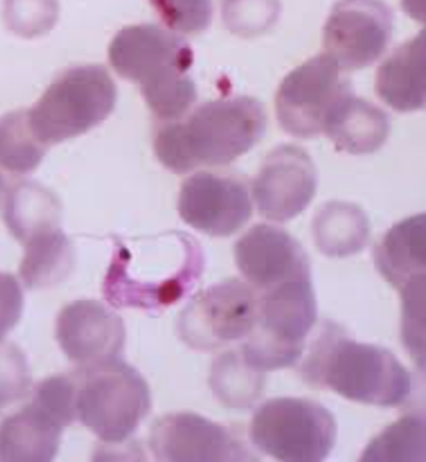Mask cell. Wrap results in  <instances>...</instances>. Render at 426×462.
<instances>
[{"label":"cell","instance_id":"6da1fadb","mask_svg":"<svg viewBox=\"0 0 426 462\" xmlns=\"http://www.w3.org/2000/svg\"><path fill=\"white\" fill-rule=\"evenodd\" d=\"M204 260L198 240L181 231L116 243L104 295L116 308L165 310L193 291Z\"/></svg>","mask_w":426,"mask_h":462},{"label":"cell","instance_id":"7a4b0ae2","mask_svg":"<svg viewBox=\"0 0 426 462\" xmlns=\"http://www.w3.org/2000/svg\"><path fill=\"white\" fill-rule=\"evenodd\" d=\"M263 104L252 97H234L201 104L187 119L162 125L154 139L159 162L177 174L230 164L265 134Z\"/></svg>","mask_w":426,"mask_h":462},{"label":"cell","instance_id":"3957f363","mask_svg":"<svg viewBox=\"0 0 426 462\" xmlns=\"http://www.w3.org/2000/svg\"><path fill=\"white\" fill-rule=\"evenodd\" d=\"M305 383L328 387L366 405L394 408L411 396L412 379L392 351L357 343L344 328L325 321L301 366Z\"/></svg>","mask_w":426,"mask_h":462},{"label":"cell","instance_id":"277c9868","mask_svg":"<svg viewBox=\"0 0 426 462\" xmlns=\"http://www.w3.org/2000/svg\"><path fill=\"white\" fill-rule=\"evenodd\" d=\"M74 374L77 420L106 444L128 440L152 408L151 389L141 373L113 359Z\"/></svg>","mask_w":426,"mask_h":462},{"label":"cell","instance_id":"5b68a950","mask_svg":"<svg viewBox=\"0 0 426 462\" xmlns=\"http://www.w3.org/2000/svg\"><path fill=\"white\" fill-rule=\"evenodd\" d=\"M317 323L313 282H295L258 294V319L240 353L253 369L269 373L295 365Z\"/></svg>","mask_w":426,"mask_h":462},{"label":"cell","instance_id":"8992f818","mask_svg":"<svg viewBox=\"0 0 426 462\" xmlns=\"http://www.w3.org/2000/svg\"><path fill=\"white\" fill-rule=\"evenodd\" d=\"M116 87L102 65H81L54 80L28 110L32 135L47 146L76 138L108 118Z\"/></svg>","mask_w":426,"mask_h":462},{"label":"cell","instance_id":"52a82bcc","mask_svg":"<svg viewBox=\"0 0 426 462\" xmlns=\"http://www.w3.org/2000/svg\"><path fill=\"white\" fill-rule=\"evenodd\" d=\"M333 414L313 400L275 398L254 412L250 440L263 454L279 461L320 462L337 442Z\"/></svg>","mask_w":426,"mask_h":462},{"label":"cell","instance_id":"ba28073f","mask_svg":"<svg viewBox=\"0 0 426 462\" xmlns=\"http://www.w3.org/2000/svg\"><path fill=\"white\" fill-rule=\"evenodd\" d=\"M256 319V291L248 282L227 279L191 299L178 319V334L191 349L216 351L245 339Z\"/></svg>","mask_w":426,"mask_h":462},{"label":"cell","instance_id":"9c48e42d","mask_svg":"<svg viewBox=\"0 0 426 462\" xmlns=\"http://www.w3.org/2000/svg\"><path fill=\"white\" fill-rule=\"evenodd\" d=\"M353 92L349 78L328 54H319L291 71L275 97L276 118L295 138L310 139L323 133L335 103Z\"/></svg>","mask_w":426,"mask_h":462},{"label":"cell","instance_id":"30bf717a","mask_svg":"<svg viewBox=\"0 0 426 462\" xmlns=\"http://www.w3.org/2000/svg\"><path fill=\"white\" fill-rule=\"evenodd\" d=\"M394 15L380 2H343L331 9L323 44L344 73L369 67L390 43Z\"/></svg>","mask_w":426,"mask_h":462},{"label":"cell","instance_id":"8fae6325","mask_svg":"<svg viewBox=\"0 0 426 462\" xmlns=\"http://www.w3.org/2000/svg\"><path fill=\"white\" fill-rule=\"evenodd\" d=\"M149 447L158 461L258 460L229 428L190 411L158 419L152 426Z\"/></svg>","mask_w":426,"mask_h":462},{"label":"cell","instance_id":"7c38bea8","mask_svg":"<svg viewBox=\"0 0 426 462\" xmlns=\"http://www.w3.org/2000/svg\"><path fill=\"white\" fill-rule=\"evenodd\" d=\"M178 210L185 224L213 237L233 236L253 216L248 187L226 172L199 171L188 178Z\"/></svg>","mask_w":426,"mask_h":462},{"label":"cell","instance_id":"4fadbf2b","mask_svg":"<svg viewBox=\"0 0 426 462\" xmlns=\"http://www.w3.org/2000/svg\"><path fill=\"white\" fill-rule=\"evenodd\" d=\"M317 188L318 172L310 155L301 146L282 144L263 162L252 194L260 216L285 223L307 209Z\"/></svg>","mask_w":426,"mask_h":462},{"label":"cell","instance_id":"5bb4252c","mask_svg":"<svg viewBox=\"0 0 426 462\" xmlns=\"http://www.w3.org/2000/svg\"><path fill=\"white\" fill-rule=\"evenodd\" d=\"M108 55L120 77L141 87L169 74L188 73L194 61L188 42L157 24L123 28L110 43Z\"/></svg>","mask_w":426,"mask_h":462},{"label":"cell","instance_id":"9a60e30c","mask_svg":"<svg viewBox=\"0 0 426 462\" xmlns=\"http://www.w3.org/2000/svg\"><path fill=\"white\" fill-rule=\"evenodd\" d=\"M234 258L256 294L295 282H311L305 250L281 227L258 224L234 245Z\"/></svg>","mask_w":426,"mask_h":462},{"label":"cell","instance_id":"2e32d148","mask_svg":"<svg viewBox=\"0 0 426 462\" xmlns=\"http://www.w3.org/2000/svg\"><path fill=\"white\" fill-rule=\"evenodd\" d=\"M55 339L68 359L81 367L116 359L125 347V327L112 309L97 300H78L60 312Z\"/></svg>","mask_w":426,"mask_h":462},{"label":"cell","instance_id":"e0dca14e","mask_svg":"<svg viewBox=\"0 0 426 462\" xmlns=\"http://www.w3.org/2000/svg\"><path fill=\"white\" fill-rule=\"evenodd\" d=\"M323 133L340 152L373 154L390 134V119L375 104L354 96L340 97L325 119Z\"/></svg>","mask_w":426,"mask_h":462},{"label":"cell","instance_id":"ac0fdd59","mask_svg":"<svg viewBox=\"0 0 426 462\" xmlns=\"http://www.w3.org/2000/svg\"><path fill=\"white\" fill-rule=\"evenodd\" d=\"M425 32L395 49L380 65L375 90L380 99L400 113L425 106Z\"/></svg>","mask_w":426,"mask_h":462},{"label":"cell","instance_id":"d6986e66","mask_svg":"<svg viewBox=\"0 0 426 462\" xmlns=\"http://www.w3.org/2000/svg\"><path fill=\"white\" fill-rule=\"evenodd\" d=\"M374 262L384 279L399 291L426 279L425 214L406 217L389 229L374 250Z\"/></svg>","mask_w":426,"mask_h":462},{"label":"cell","instance_id":"ffe728a7","mask_svg":"<svg viewBox=\"0 0 426 462\" xmlns=\"http://www.w3.org/2000/svg\"><path fill=\"white\" fill-rule=\"evenodd\" d=\"M63 429L44 410L29 403L0 424V461L53 460Z\"/></svg>","mask_w":426,"mask_h":462},{"label":"cell","instance_id":"44dd1931","mask_svg":"<svg viewBox=\"0 0 426 462\" xmlns=\"http://www.w3.org/2000/svg\"><path fill=\"white\" fill-rule=\"evenodd\" d=\"M315 245L330 258L362 253L370 239V223L362 208L346 201L321 205L313 219Z\"/></svg>","mask_w":426,"mask_h":462},{"label":"cell","instance_id":"7402d4cb","mask_svg":"<svg viewBox=\"0 0 426 462\" xmlns=\"http://www.w3.org/2000/svg\"><path fill=\"white\" fill-rule=\"evenodd\" d=\"M209 383L214 396L227 408L249 409L262 396L265 373L249 366L240 350H229L214 360Z\"/></svg>","mask_w":426,"mask_h":462},{"label":"cell","instance_id":"603a6c76","mask_svg":"<svg viewBox=\"0 0 426 462\" xmlns=\"http://www.w3.org/2000/svg\"><path fill=\"white\" fill-rule=\"evenodd\" d=\"M21 263V278L28 288H47L63 279L70 265V247L57 227L39 231L29 237Z\"/></svg>","mask_w":426,"mask_h":462},{"label":"cell","instance_id":"cb8c5ba5","mask_svg":"<svg viewBox=\"0 0 426 462\" xmlns=\"http://www.w3.org/2000/svg\"><path fill=\"white\" fill-rule=\"evenodd\" d=\"M425 416L409 414L370 441L360 461H421L426 458Z\"/></svg>","mask_w":426,"mask_h":462},{"label":"cell","instance_id":"d4e9b609","mask_svg":"<svg viewBox=\"0 0 426 462\" xmlns=\"http://www.w3.org/2000/svg\"><path fill=\"white\" fill-rule=\"evenodd\" d=\"M47 149L32 135L28 110H16L0 118V168L15 174L32 171Z\"/></svg>","mask_w":426,"mask_h":462},{"label":"cell","instance_id":"484cf974","mask_svg":"<svg viewBox=\"0 0 426 462\" xmlns=\"http://www.w3.org/2000/svg\"><path fill=\"white\" fill-rule=\"evenodd\" d=\"M57 211V205L51 194L19 187L11 193L6 204V226L18 239L25 243L39 231L55 227Z\"/></svg>","mask_w":426,"mask_h":462},{"label":"cell","instance_id":"4316f807","mask_svg":"<svg viewBox=\"0 0 426 462\" xmlns=\"http://www.w3.org/2000/svg\"><path fill=\"white\" fill-rule=\"evenodd\" d=\"M141 88L149 108L162 122L181 120L197 102V87L188 73L169 74Z\"/></svg>","mask_w":426,"mask_h":462},{"label":"cell","instance_id":"83f0119b","mask_svg":"<svg viewBox=\"0 0 426 462\" xmlns=\"http://www.w3.org/2000/svg\"><path fill=\"white\" fill-rule=\"evenodd\" d=\"M425 286L426 279H421L400 291L403 343L421 371L425 364Z\"/></svg>","mask_w":426,"mask_h":462},{"label":"cell","instance_id":"f1b7e54d","mask_svg":"<svg viewBox=\"0 0 426 462\" xmlns=\"http://www.w3.org/2000/svg\"><path fill=\"white\" fill-rule=\"evenodd\" d=\"M77 379L73 375L48 377L35 386L32 402L67 428L77 420Z\"/></svg>","mask_w":426,"mask_h":462},{"label":"cell","instance_id":"f546056e","mask_svg":"<svg viewBox=\"0 0 426 462\" xmlns=\"http://www.w3.org/2000/svg\"><path fill=\"white\" fill-rule=\"evenodd\" d=\"M31 373L24 354L14 345L0 344V406L24 398L31 387Z\"/></svg>","mask_w":426,"mask_h":462},{"label":"cell","instance_id":"4dcf8cb0","mask_svg":"<svg viewBox=\"0 0 426 462\" xmlns=\"http://www.w3.org/2000/svg\"><path fill=\"white\" fill-rule=\"evenodd\" d=\"M155 11L171 31L198 34L209 27L213 18L210 2H154Z\"/></svg>","mask_w":426,"mask_h":462},{"label":"cell","instance_id":"1f68e13d","mask_svg":"<svg viewBox=\"0 0 426 462\" xmlns=\"http://www.w3.org/2000/svg\"><path fill=\"white\" fill-rule=\"evenodd\" d=\"M279 8L278 3H226L224 21L237 34H256L274 24Z\"/></svg>","mask_w":426,"mask_h":462},{"label":"cell","instance_id":"d6a6232c","mask_svg":"<svg viewBox=\"0 0 426 462\" xmlns=\"http://www.w3.org/2000/svg\"><path fill=\"white\" fill-rule=\"evenodd\" d=\"M24 295L14 276L0 272V344L21 320Z\"/></svg>","mask_w":426,"mask_h":462},{"label":"cell","instance_id":"836d02e7","mask_svg":"<svg viewBox=\"0 0 426 462\" xmlns=\"http://www.w3.org/2000/svg\"><path fill=\"white\" fill-rule=\"evenodd\" d=\"M2 189H3V180H2V178H0V194H2Z\"/></svg>","mask_w":426,"mask_h":462}]
</instances>
